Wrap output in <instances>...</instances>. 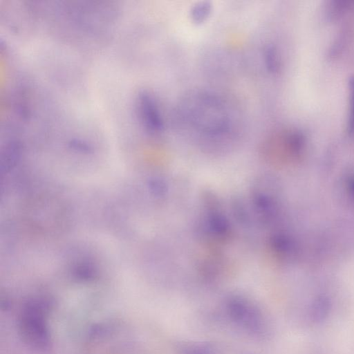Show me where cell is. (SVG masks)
<instances>
[{"instance_id": "cell-6", "label": "cell", "mask_w": 354, "mask_h": 354, "mask_svg": "<svg viewBox=\"0 0 354 354\" xmlns=\"http://www.w3.org/2000/svg\"><path fill=\"white\" fill-rule=\"evenodd\" d=\"M264 62L267 68L271 72H275L279 67L277 53L274 47L268 45L263 50Z\"/></svg>"}, {"instance_id": "cell-5", "label": "cell", "mask_w": 354, "mask_h": 354, "mask_svg": "<svg viewBox=\"0 0 354 354\" xmlns=\"http://www.w3.org/2000/svg\"><path fill=\"white\" fill-rule=\"evenodd\" d=\"M212 6L208 1H201L196 3L191 10V17L196 23L204 21L209 15Z\"/></svg>"}, {"instance_id": "cell-2", "label": "cell", "mask_w": 354, "mask_h": 354, "mask_svg": "<svg viewBox=\"0 0 354 354\" xmlns=\"http://www.w3.org/2000/svg\"><path fill=\"white\" fill-rule=\"evenodd\" d=\"M138 105L140 115L145 128L153 133L160 131L163 128V122L155 99L147 92H141Z\"/></svg>"}, {"instance_id": "cell-4", "label": "cell", "mask_w": 354, "mask_h": 354, "mask_svg": "<svg viewBox=\"0 0 354 354\" xmlns=\"http://www.w3.org/2000/svg\"><path fill=\"white\" fill-rule=\"evenodd\" d=\"M349 113L347 122V132L349 136L354 139V75L350 77L348 81Z\"/></svg>"}, {"instance_id": "cell-3", "label": "cell", "mask_w": 354, "mask_h": 354, "mask_svg": "<svg viewBox=\"0 0 354 354\" xmlns=\"http://www.w3.org/2000/svg\"><path fill=\"white\" fill-rule=\"evenodd\" d=\"M228 309L231 316L236 322L247 325L250 329L256 331L260 329V321L255 312L244 301L240 299L231 300L228 304Z\"/></svg>"}, {"instance_id": "cell-1", "label": "cell", "mask_w": 354, "mask_h": 354, "mask_svg": "<svg viewBox=\"0 0 354 354\" xmlns=\"http://www.w3.org/2000/svg\"><path fill=\"white\" fill-rule=\"evenodd\" d=\"M181 118L196 130L211 136L225 133L230 126L227 109L216 95L205 91H192L180 100Z\"/></svg>"}, {"instance_id": "cell-7", "label": "cell", "mask_w": 354, "mask_h": 354, "mask_svg": "<svg viewBox=\"0 0 354 354\" xmlns=\"http://www.w3.org/2000/svg\"><path fill=\"white\" fill-rule=\"evenodd\" d=\"M75 274L79 279L89 280L94 277L95 270L91 265L84 263L75 268Z\"/></svg>"}]
</instances>
